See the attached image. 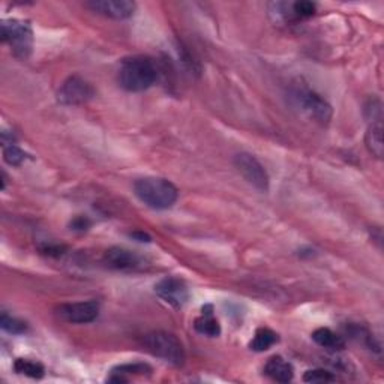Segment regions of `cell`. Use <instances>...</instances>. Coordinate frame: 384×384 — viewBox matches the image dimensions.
Wrapping results in <instances>:
<instances>
[{
  "instance_id": "1",
  "label": "cell",
  "mask_w": 384,
  "mask_h": 384,
  "mask_svg": "<svg viewBox=\"0 0 384 384\" xmlns=\"http://www.w3.org/2000/svg\"><path fill=\"white\" fill-rule=\"evenodd\" d=\"M158 78L156 65L146 56L128 58L120 65L117 80L122 89L128 92H143L152 87Z\"/></svg>"
},
{
  "instance_id": "22",
  "label": "cell",
  "mask_w": 384,
  "mask_h": 384,
  "mask_svg": "<svg viewBox=\"0 0 384 384\" xmlns=\"http://www.w3.org/2000/svg\"><path fill=\"white\" fill-rule=\"evenodd\" d=\"M90 221L86 217H77L71 222V230L74 231H86L90 227Z\"/></svg>"
},
{
  "instance_id": "21",
  "label": "cell",
  "mask_w": 384,
  "mask_h": 384,
  "mask_svg": "<svg viewBox=\"0 0 384 384\" xmlns=\"http://www.w3.org/2000/svg\"><path fill=\"white\" fill-rule=\"evenodd\" d=\"M335 377L333 374L326 371V369H311V371H306L305 376H303V381L306 383H331L333 381Z\"/></svg>"
},
{
  "instance_id": "3",
  "label": "cell",
  "mask_w": 384,
  "mask_h": 384,
  "mask_svg": "<svg viewBox=\"0 0 384 384\" xmlns=\"http://www.w3.org/2000/svg\"><path fill=\"white\" fill-rule=\"evenodd\" d=\"M142 345L147 353L174 367H182L186 360L183 344L174 333L164 331L147 333L142 340Z\"/></svg>"
},
{
  "instance_id": "6",
  "label": "cell",
  "mask_w": 384,
  "mask_h": 384,
  "mask_svg": "<svg viewBox=\"0 0 384 384\" xmlns=\"http://www.w3.org/2000/svg\"><path fill=\"white\" fill-rule=\"evenodd\" d=\"M95 97L92 84L78 76H72L62 83L58 90V101L63 106H83Z\"/></svg>"
},
{
  "instance_id": "4",
  "label": "cell",
  "mask_w": 384,
  "mask_h": 384,
  "mask_svg": "<svg viewBox=\"0 0 384 384\" xmlns=\"http://www.w3.org/2000/svg\"><path fill=\"white\" fill-rule=\"evenodd\" d=\"M2 41L12 49V53L20 59H27L33 49V32L27 22L3 20L2 22Z\"/></svg>"
},
{
  "instance_id": "12",
  "label": "cell",
  "mask_w": 384,
  "mask_h": 384,
  "mask_svg": "<svg viewBox=\"0 0 384 384\" xmlns=\"http://www.w3.org/2000/svg\"><path fill=\"white\" fill-rule=\"evenodd\" d=\"M265 374L275 381L288 383L293 380L294 369H293V365L287 362L284 358H281V356H274V358H270L265 365Z\"/></svg>"
},
{
  "instance_id": "15",
  "label": "cell",
  "mask_w": 384,
  "mask_h": 384,
  "mask_svg": "<svg viewBox=\"0 0 384 384\" xmlns=\"http://www.w3.org/2000/svg\"><path fill=\"white\" fill-rule=\"evenodd\" d=\"M152 368L146 363H126V365H120V367H116L113 371H111V377L108 381L111 383H126L129 381L128 376H133V374H137V376H144V374H151Z\"/></svg>"
},
{
  "instance_id": "7",
  "label": "cell",
  "mask_w": 384,
  "mask_h": 384,
  "mask_svg": "<svg viewBox=\"0 0 384 384\" xmlns=\"http://www.w3.org/2000/svg\"><path fill=\"white\" fill-rule=\"evenodd\" d=\"M234 167L254 188L261 192L269 191V174L257 158L249 153H237L234 156Z\"/></svg>"
},
{
  "instance_id": "8",
  "label": "cell",
  "mask_w": 384,
  "mask_h": 384,
  "mask_svg": "<svg viewBox=\"0 0 384 384\" xmlns=\"http://www.w3.org/2000/svg\"><path fill=\"white\" fill-rule=\"evenodd\" d=\"M155 293L174 308H182L190 301V290L182 279L167 276L155 285Z\"/></svg>"
},
{
  "instance_id": "2",
  "label": "cell",
  "mask_w": 384,
  "mask_h": 384,
  "mask_svg": "<svg viewBox=\"0 0 384 384\" xmlns=\"http://www.w3.org/2000/svg\"><path fill=\"white\" fill-rule=\"evenodd\" d=\"M137 199L155 210L170 209L177 201V188L162 177H144L134 183Z\"/></svg>"
},
{
  "instance_id": "9",
  "label": "cell",
  "mask_w": 384,
  "mask_h": 384,
  "mask_svg": "<svg viewBox=\"0 0 384 384\" xmlns=\"http://www.w3.org/2000/svg\"><path fill=\"white\" fill-rule=\"evenodd\" d=\"M58 314L62 320L74 324H86L97 320L99 315V303L95 301L65 303L59 306Z\"/></svg>"
},
{
  "instance_id": "19",
  "label": "cell",
  "mask_w": 384,
  "mask_h": 384,
  "mask_svg": "<svg viewBox=\"0 0 384 384\" xmlns=\"http://www.w3.org/2000/svg\"><path fill=\"white\" fill-rule=\"evenodd\" d=\"M27 155L26 152H23L20 147H17L14 143H8V146L5 144L3 147V159L5 162L12 165V167H18L22 165L26 159H27Z\"/></svg>"
},
{
  "instance_id": "10",
  "label": "cell",
  "mask_w": 384,
  "mask_h": 384,
  "mask_svg": "<svg viewBox=\"0 0 384 384\" xmlns=\"http://www.w3.org/2000/svg\"><path fill=\"white\" fill-rule=\"evenodd\" d=\"M104 263L115 270L134 272L144 267V258L137 252L125 248H110L104 254Z\"/></svg>"
},
{
  "instance_id": "17",
  "label": "cell",
  "mask_w": 384,
  "mask_h": 384,
  "mask_svg": "<svg viewBox=\"0 0 384 384\" xmlns=\"http://www.w3.org/2000/svg\"><path fill=\"white\" fill-rule=\"evenodd\" d=\"M368 151L378 159L383 158V126L380 122H372V125L368 128L367 137H365Z\"/></svg>"
},
{
  "instance_id": "18",
  "label": "cell",
  "mask_w": 384,
  "mask_h": 384,
  "mask_svg": "<svg viewBox=\"0 0 384 384\" xmlns=\"http://www.w3.org/2000/svg\"><path fill=\"white\" fill-rule=\"evenodd\" d=\"M15 372L31 378H42L44 377V367L40 362H33L29 359H17L14 363Z\"/></svg>"
},
{
  "instance_id": "13",
  "label": "cell",
  "mask_w": 384,
  "mask_h": 384,
  "mask_svg": "<svg viewBox=\"0 0 384 384\" xmlns=\"http://www.w3.org/2000/svg\"><path fill=\"white\" fill-rule=\"evenodd\" d=\"M194 327L197 332L201 335H206V336H210V338H217V336H219V333H221V326H219L217 318L213 317V311H212L210 305L203 308V314H201V317L197 318L194 323Z\"/></svg>"
},
{
  "instance_id": "5",
  "label": "cell",
  "mask_w": 384,
  "mask_h": 384,
  "mask_svg": "<svg viewBox=\"0 0 384 384\" xmlns=\"http://www.w3.org/2000/svg\"><path fill=\"white\" fill-rule=\"evenodd\" d=\"M296 106L320 125H327L332 119V107L322 95L308 87H297L293 92Z\"/></svg>"
},
{
  "instance_id": "23",
  "label": "cell",
  "mask_w": 384,
  "mask_h": 384,
  "mask_svg": "<svg viewBox=\"0 0 384 384\" xmlns=\"http://www.w3.org/2000/svg\"><path fill=\"white\" fill-rule=\"evenodd\" d=\"M131 236L138 239L140 242H151V237H149L146 233H133V234H131Z\"/></svg>"
},
{
  "instance_id": "16",
  "label": "cell",
  "mask_w": 384,
  "mask_h": 384,
  "mask_svg": "<svg viewBox=\"0 0 384 384\" xmlns=\"http://www.w3.org/2000/svg\"><path fill=\"white\" fill-rule=\"evenodd\" d=\"M278 341H279L278 333L267 329V327H260V329L256 332L254 338H252V341L249 342V349L252 351L261 353L269 350L270 347H274Z\"/></svg>"
},
{
  "instance_id": "11",
  "label": "cell",
  "mask_w": 384,
  "mask_h": 384,
  "mask_svg": "<svg viewBox=\"0 0 384 384\" xmlns=\"http://www.w3.org/2000/svg\"><path fill=\"white\" fill-rule=\"evenodd\" d=\"M93 12L115 20H125L135 12V3L129 0H93L87 3Z\"/></svg>"
},
{
  "instance_id": "20",
  "label": "cell",
  "mask_w": 384,
  "mask_h": 384,
  "mask_svg": "<svg viewBox=\"0 0 384 384\" xmlns=\"http://www.w3.org/2000/svg\"><path fill=\"white\" fill-rule=\"evenodd\" d=\"M0 327L8 333L11 335H23L24 332H27V326L26 323L17 320V318L9 317L8 314H2L0 317Z\"/></svg>"
},
{
  "instance_id": "14",
  "label": "cell",
  "mask_w": 384,
  "mask_h": 384,
  "mask_svg": "<svg viewBox=\"0 0 384 384\" xmlns=\"http://www.w3.org/2000/svg\"><path fill=\"white\" fill-rule=\"evenodd\" d=\"M312 340L315 344H318L322 349L331 350V351H341L345 349V341L342 336L335 333L333 331L327 329V327H320L312 333Z\"/></svg>"
}]
</instances>
